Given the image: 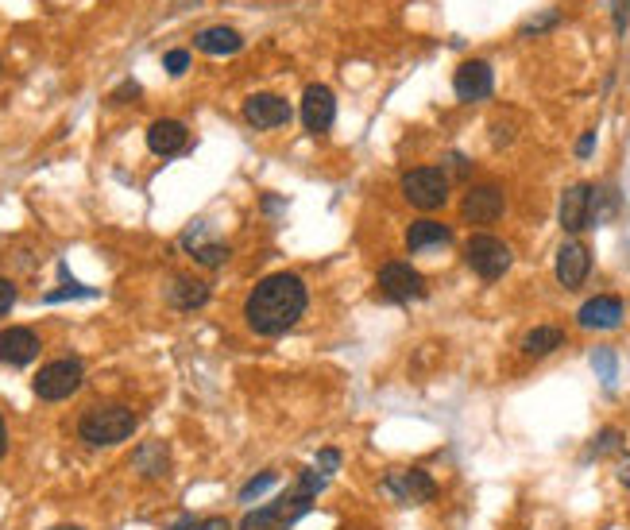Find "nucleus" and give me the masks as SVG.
Listing matches in <instances>:
<instances>
[{
  "instance_id": "nucleus-1",
  "label": "nucleus",
  "mask_w": 630,
  "mask_h": 530,
  "mask_svg": "<svg viewBox=\"0 0 630 530\" xmlns=\"http://www.w3.org/2000/svg\"><path fill=\"white\" fill-rule=\"evenodd\" d=\"M306 283L298 275H267L252 287V295L244 302V318H248V329L259 333V337H279L294 325L302 322L306 314Z\"/></svg>"
},
{
  "instance_id": "nucleus-2",
  "label": "nucleus",
  "mask_w": 630,
  "mask_h": 530,
  "mask_svg": "<svg viewBox=\"0 0 630 530\" xmlns=\"http://www.w3.org/2000/svg\"><path fill=\"white\" fill-rule=\"evenodd\" d=\"M78 434L86 445H120L136 434V414L120 403H105V407H93L89 414H82L78 422Z\"/></svg>"
},
{
  "instance_id": "nucleus-3",
  "label": "nucleus",
  "mask_w": 630,
  "mask_h": 530,
  "mask_svg": "<svg viewBox=\"0 0 630 530\" xmlns=\"http://www.w3.org/2000/svg\"><path fill=\"white\" fill-rule=\"evenodd\" d=\"M310 507H314V492L302 488V484H294L279 500H271L267 507L252 511V515L240 523V530H290Z\"/></svg>"
},
{
  "instance_id": "nucleus-4",
  "label": "nucleus",
  "mask_w": 630,
  "mask_h": 530,
  "mask_svg": "<svg viewBox=\"0 0 630 530\" xmlns=\"http://www.w3.org/2000/svg\"><path fill=\"white\" fill-rule=\"evenodd\" d=\"M402 198L422 213H433L449 202V178L437 167H414L402 175Z\"/></svg>"
},
{
  "instance_id": "nucleus-5",
  "label": "nucleus",
  "mask_w": 630,
  "mask_h": 530,
  "mask_svg": "<svg viewBox=\"0 0 630 530\" xmlns=\"http://www.w3.org/2000/svg\"><path fill=\"white\" fill-rule=\"evenodd\" d=\"M464 260H468V267H472L480 279L495 283V279H503V275L511 271V248H507V240H499V236L476 233L464 244Z\"/></svg>"
},
{
  "instance_id": "nucleus-6",
  "label": "nucleus",
  "mask_w": 630,
  "mask_h": 530,
  "mask_svg": "<svg viewBox=\"0 0 630 530\" xmlns=\"http://www.w3.org/2000/svg\"><path fill=\"white\" fill-rule=\"evenodd\" d=\"M86 380V368L78 356H62V360H51L39 368L35 376V395L47 399V403H58V399H70Z\"/></svg>"
},
{
  "instance_id": "nucleus-7",
  "label": "nucleus",
  "mask_w": 630,
  "mask_h": 530,
  "mask_svg": "<svg viewBox=\"0 0 630 530\" xmlns=\"http://www.w3.org/2000/svg\"><path fill=\"white\" fill-rule=\"evenodd\" d=\"M460 217H464L468 225H495V221L503 217V190H499L495 182L472 186V190L464 194V202H460Z\"/></svg>"
},
{
  "instance_id": "nucleus-8",
  "label": "nucleus",
  "mask_w": 630,
  "mask_h": 530,
  "mask_svg": "<svg viewBox=\"0 0 630 530\" xmlns=\"http://www.w3.org/2000/svg\"><path fill=\"white\" fill-rule=\"evenodd\" d=\"M592 221H596V186L576 182L561 198V229L576 236L580 229H588Z\"/></svg>"
},
{
  "instance_id": "nucleus-9",
  "label": "nucleus",
  "mask_w": 630,
  "mask_h": 530,
  "mask_svg": "<svg viewBox=\"0 0 630 530\" xmlns=\"http://www.w3.org/2000/svg\"><path fill=\"white\" fill-rule=\"evenodd\" d=\"M379 291L391 298V302H414V298L426 295V283L422 275L402 260H391V264L379 267Z\"/></svg>"
},
{
  "instance_id": "nucleus-10",
  "label": "nucleus",
  "mask_w": 630,
  "mask_h": 530,
  "mask_svg": "<svg viewBox=\"0 0 630 530\" xmlns=\"http://www.w3.org/2000/svg\"><path fill=\"white\" fill-rule=\"evenodd\" d=\"M333 120H337V93L329 86L306 89V97H302V124H306L314 136H321V132L333 128Z\"/></svg>"
},
{
  "instance_id": "nucleus-11",
  "label": "nucleus",
  "mask_w": 630,
  "mask_h": 530,
  "mask_svg": "<svg viewBox=\"0 0 630 530\" xmlns=\"http://www.w3.org/2000/svg\"><path fill=\"white\" fill-rule=\"evenodd\" d=\"M244 120L252 124V128H283L290 120V105L279 97V93H252L248 101H244Z\"/></svg>"
},
{
  "instance_id": "nucleus-12",
  "label": "nucleus",
  "mask_w": 630,
  "mask_h": 530,
  "mask_svg": "<svg viewBox=\"0 0 630 530\" xmlns=\"http://www.w3.org/2000/svg\"><path fill=\"white\" fill-rule=\"evenodd\" d=\"M491 86H495V74H491V66L484 59H468L457 70V78H453V89H457V97L464 105L491 97Z\"/></svg>"
},
{
  "instance_id": "nucleus-13",
  "label": "nucleus",
  "mask_w": 630,
  "mask_h": 530,
  "mask_svg": "<svg viewBox=\"0 0 630 530\" xmlns=\"http://www.w3.org/2000/svg\"><path fill=\"white\" fill-rule=\"evenodd\" d=\"M623 314H627L623 298L596 295V298H588V302L576 310V322L584 325V329H619V325H623Z\"/></svg>"
},
{
  "instance_id": "nucleus-14",
  "label": "nucleus",
  "mask_w": 630,
  "mask_h": 530,
  "mask_svg": "<svg viewBox=\"0 0 630 530\" xmlns=\"http://www.w3.org/2000/svg\"><path fill=\"white\" fill-rule=\"evenodd\" d=\"M588 271H592V252H588L580 240L561 244V252H557V279H561V287H565V291L584 287Z\"/></svg>"
},
{
  "instance_id": "nucleus-15",
  "label": "nucleus",
  "mask_w": 630,
  "mask_h": 530,
  "mask_svg": "<svg viewBox=\"0 0 630 530\" xmlns=\"http://www.w3.org/2000/svg\"><path fill=\"white\" fill-rule=\"evenodd\" d=\"M383 488L395 496L399 503H430L437 500V480L430 472H402V476H387Z\"/></svg>"
},
{
  "instance_id": "nucleus-16",
  "label": "nucleus",
  "mask_w": 630,
  "mask_h": 530,
  "mask_svg": "<svg viewBox=\"0 0 630 530\" xmlns=\"http://www.w3.org/2000/svg\"><path fill=\"white\" fill-rule=\"evenodd\" d=\"M39 337L31 333V329H24V325H12V329H4L0 333V360L4 364H12V368H24V364H31L35 356H39Z\"/></svg>"
},
{
  "instance_id": "nucleus-17",
  "label": "nucleus",
  "mask_w": 630,
  "mask_h": 530,
  "mask_svg": "<svg viewBox=\"0 0 630 530\" xmlns=\"http://www.w3.org/2000/svg\"><path fill=\"white\" fill-rule=\"evenodd\" d=\"M186 140H190V132H186L182 120H155L147 128V148L155 151V155H178V151L186 148Z\"/></svg>"
},
{
  "instance_id": "nucleus-18",
  "label": "nucleus",
  "mask_w": 630,
  "mask_h": 530,
  "mask_svg": "<svg viewBox=\"0 0 630 530\" xmlns=\"http://www.w3.org/2000/svg\"><path fill=\"white\" fill-rule=\"evenodd\" d=\"M406 244H410V252H433V248L453 244V229L441 221H414L406 229Z\"/></svg>"
},
{
  "instance_id": "nucleus-19",
  "label": "nucleus",
  "mask_w": 630,
  "mask_h": 530,
  "mask_svg": "<svg viewBox=\"0 0 630 530\" xmlns=\"http://www.w3.org/2000/svg\"><path fill=\"white\" fill-rule=\"evenodd\" d=\"M561 345H565V329H557V325H538V329H530L522 337V353L526 356H549L557 353Z\"/></svg>"
},
{
  "instance_id": "nucleus-20",
  "label": "nucleus",
  "mask_w": 630,
  "mask_h": 530,
  "mask_svg": "<svg viewBox=\"0 0 630 530\" xmlns=\"http://www.w3.org/2000/svg\"><path fill=\"white\" fill-rule=\"evenodd\" d=\"M167 298H171V306H178V310H198V306L209 302V287L198 283V279L178 275V279L171 283V291H167Z\"/></svg>"
},
{
  "instance_id": "nucleus-21",
  "label": "nucleus",
  "mask_w": 630,
  "mask_h": 530,
  "mask_svg": "<svg viewBox=\"0 0 630 530\" xmlns=\"http://www.w3.org/2000/svg\"><path fill=\"white\" fill-rule=\"evenodd\" d=\"M240 47H244L240 31H232V28H205V31H198V51H205V55H236Z\"/></svg>"
},
{
  "instance_id": "nucleus-22",
  "label": "nucleus",
  "mask_w": 630,
  "mask_h": 530,
  "mask_svg": "<svg viewBox=\"0 0 630 530\" xmlns=\"http://www.w3.org/2000/svg\"><path fill=\"white\" fill-rule=\"evenodd\" d=\"M132 465L144 472V476H163V472L171 469V453H167L163 442H147L144 449L132 457Z\"/></svg>"
},
{
  "instance_id": "nucleus-23",
  "label": "nucleus",
  "mask_w": 630,
  "mask_h": 530,
  "mask_svg": "<svg viewBox=\"0 0 630 530\" xmlns=\"http://www.w3.org/2000/svg\"><path fill=\"white\" fill-rule=\"evenodd\" d=\"M190 256L201 267H221L229 260V244L225 240H198V244H190Z\"/></svg>"
},
{
  "instance_id": "nucleus-24",
  "label": "nucleus",
  "mask_w": 630,
  "mask_h": 530,
  "mask_svg": "<svg viewBox=\"0 0 630 530\" xmlns=\"http://www.w3.org/2000/svg\"><path fill=\"white\" fill-rule=\"evenodd\" d=\"M275 484H279V476H275V472H259V476H252V480L240 488V500L244 503L259 500V496H263V492H271Z\"/></svg>"
},
{
  "instance_id": "nucleus-25",
  "label": "nucleus",
  "mask_w": 630,
  "mask_h": 530,
  "mask_svg": "<svg viewBox=\"0 0 630 530\" xmlns=\"http://www.w3.org/2000/svg\"><path fill=\"white\" fill-rule=\"evenodd\" d=\"M592 364H596L603 383H615V376H619V356L611 353V349H596V353H592Z\"/></svg>"
},
{
  "instance_id": "nucleus-26",
  "label": "nucleus",
  "mask_w": 630,
  "mask_h": 530,
  "mask_svg": "<svg viewBox=\"0 0 630 530\" xmlns=\"http://www.w3.org/2000/svg\"><path fill=\"white\" fill-rule=\"evenodd\" d=\"M163 66H167L171 78H182V74L190 70V55H186V51H167V55H163Z\"/></svg>"
},
{
  "instance_id": "nucleus-27",
  "label": "nucleus",
  "mask_w": 630,
  "mask_h": 530,
  "mask_svg": "<svg viewBox=\"0 0 630 530\" xmlns=\"http://www.w3.org/2000/svg\"><path fill=\"white\" fill-rule=\"evenodd\" d=\"M66 298H93V291H89V287H78V283H70V287H62V291H47L43 302L51 306V302H66Z\"/></svg>"
},
{
  "instance_id": "nucleus-28",
  "label": "nucleus",
  "mask_w": 630,
  "mask_h": 530,
  "mask_svg": "<svg viewBox=\"0 0 630 530\" xmlns=\"http://www.w3.org/2000/svg\"><path fill=\"white\" fill-rule=\"evenodd\" d=\"M12 306H16V283L0 275V318H4V314H8Z\"/></svg>"
},
{
  "instance_id": "nucleus-29",
  "label": "nucleus",
  "mask_w": 630,
  "mask_h": 530,
  "mask_svg": "<svg viewBox=\"0 0 630 530\" xmlns=\"http://www.w3.org/2000/svg\"><path fill=\"white\" fill-rule=\"evenodd\" d=\"M337 465H341V453H337V449H321V453H317V472L333 476V472H337Z\"/></svg>"
},
{
  "instance_id": "nucleus-30",
  "label": "nucleus",
  "mask_w": 630,
  "mask_h": 530,
  "mask_svg": "<svg viewBox=\"0 0 630 530\" xmlns=\"http://www.w3.org/2000/svg\"><path fill=\"white\" fill-rule=\"evenodd\" d=\"M557 24V12H545V16H538V20H530L526 28H522V35H538L542 28H553Z\"/></svg>"
},
{
  "instance_id": "nucleus-31",
  "label": "nucleus",
  "mask_w": 630,
  "mask_h": 530,
  "mask_svg": "<svg viewBox=\"0 0 630 530\" xmlns=\"http://www.w3.org/2000/svg\"><path fill=\"white\" fill-rule=\"evenodd\" d=\"M619 442H623V434H619V430H603L600 442H596V453H607V449H615Z\"/></svg>"
},
{
  "instance_id": "nucleus-32",
  "label": "nucleus",
  "mask_w": 630,
  "mask_h": 530,
  "mask_svg": "<svg viewBox=\"0 0 630 530\" xmlns=\"http://www.w3.org/2000/svg\"><path fill=\"white\" fill-rule=\"evenodd\" d=\"M627 16H630V0H615V31L619 35L627 31Z\"/></svg>"
},
{
  "instance_id": "nucleus-33",
  "label": "nucleus",
  "mask_w": 630,
  "mask_h": 530,
  "mask_svg": "<svg viewBox=\"0 0 630 530\" xmlns=\"http://www.w3.org/2000/svg\"><path fill=\"white\" fill-rule=\"evenodd\" d=\"M592 148H596V132H584V136L576 140V159H588Z\"/></svg>"
},
{
  "instance_id": "nucleus-34",
  "label": "nucleus",
  "mask_w": 630,
  "mask_h": 530,
  "mask_svg": "<svg viewBox=\"0 0 630 530\" xmlns=\"http://www.w3.org/2000/svg\"><path fill=\"white\" fill-rule=\"evenodd\" d=\"M136 93H140V86H136V82H128V86H120V89H116V93H113V101H132Z\"/></svg>"
},
{
  "instance_id": "nucleus-35",
  "label": "nucleus",
  "mask_w": 630,
  "mask_h": 530,
  "mask_svg": "<svg viewBox=\"0 0 630 530\" xmlns=\"http://www.w3.org/2000/svg\"><path fill=\"white\" fill-rule=\"evenodd\" d=\"M194 530H232L229 519H205V523H198Z\"/></svg>"
},
{
  "instance_id": "nucleus-36",
  "label": "nucleus",
  "mask_w": 630,
  "mask_h": 530,
  "mask_svg": "<svg viewBox=\"0 0 630 530\" xmlns=\"http://www.w3.org/2000/svg\"><path fill=\"white\" fill-rule=\"evenodd\" d=\"M194 527H198V519H194V515H182V519H178L174 527H167V530H194Z\"/></svg>"
},
{
  "instance_id": "nucleus-37",
  "label": "nucleus",
  "mask_w": 630,
  "mask_h": 530,
  "mask_svg": "<svg viewBox=\"0 0 630 530\" xmlns=\"http://www.w3.org/2000/svg\"><path fill=\"white\" fill-rule=\"evenodd\" d=\"M4 449H8V430H4V418H0V457H4Z\"/></svg>"
},
{
  "instance_id": "nucleus-38",
  "label": "nucleus",
  "mask_w": 630,
  "mask_h": 530,
  "mask_svg": "<svg viewBox=\"0 0 630 530\" xmlns=\"http://www.w3.org/2000/svg\"><path fill=\"white\" fill-rule=\"evenodd\" d=\"M55 530H82V527H55Z\"/></svg>"
}]
</instances>
